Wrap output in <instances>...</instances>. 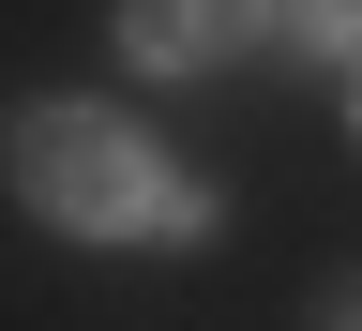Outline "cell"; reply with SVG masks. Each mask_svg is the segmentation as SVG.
Returning <instances> with one entry per match:
<instances>
[{
	"mask_svg": "<svg viewBox=\"0 0 362 331\" xmlns=\"http://www.w3.org/2000/svg\"><path fill=\"white\" fill-rule=\"evenodd\" d=\"M16 196L76 241H211V196H181V166L121 106H30L16 121Z\"/></svg>",
	"mask_w": 362,
	"mask_h": 331,
	"instance_id": "6da1fadb",
	"label": "cell"
},
{
	"mask_svg": "<svg viewBox=\"0 0 362 331\" xmlns=\"http://www.w3.org/2000/svg\"><path fill=\"white\" fill-rule=\"evenodd\" d=\"M121 45H136V61H211V45H242V16H181V0H151V16H121Z\"/></svg>",
	"mask_w": 362,
	"mask_h": 331,
	"instance_id": "7a4b0ae2",
	"label": "cell"
},
{
	"mask_svg": "<svg viewBox=\"0 0 362 331\" xmlns=\"http://www.w3.org/2000/svg\"><path fill=\"white\" fill-rule=\"evenodd\" d=\"M347 121H362V61H347Z\"/></svg>",
	"mask_w": 362,
	"mask_h": 331,
	"instance_id": "3957f363",
	"label": "cell"
},
{
	"mask_svg": "<svg viewBox=\"0 0 362 331\" xmlns=\"http://www.w3.org/2000/svg\"><path fill=\"white\" fill-rule=\"evenodd\" d=\"M332 331H362V301H332Z\"/></svg>",
	"mask_w": 362,
	"mask_h": 331,
	"instance_id": "277c9868",
	"label": "cell"
}]
</instances>
